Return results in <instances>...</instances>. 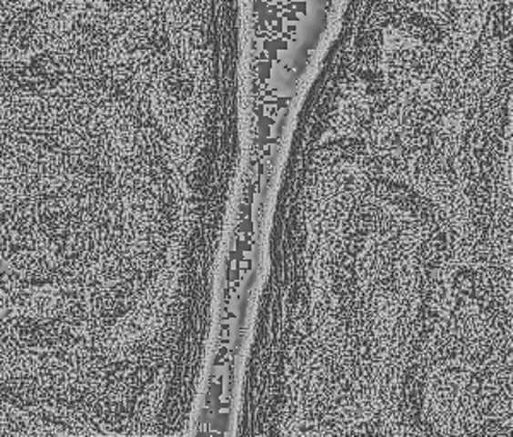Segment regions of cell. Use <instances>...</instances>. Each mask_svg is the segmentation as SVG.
Listing matches in <instances>:
<instances>
[{"mask_svg":"<svg viewBox=\"0 0 513 437\" xmlns=\"http://www.w3.org/2000/svg\"><path fill=\"white\" fill-rule=\"evenodd\" d=\"M86 0L26 2L0 21V60L38 54L55 45Z\"/></svg>","mask_w":513,"mask_h":437,"instance_id":"1","label":"cell"},{"mask_svg":"<svg viewBox=\"0 0 513 437\" xmlns=\"http://www.w3.org/2000/svg\"><path fill=\"white\" fill-rule=\"evenodd\" d=\"M31 2H38V0H31ZM93 2V0H91Z\"/></svg>","mask_w":513,"mask_h":437,"instance_id":"2","label":"cell"}]
</instances>
